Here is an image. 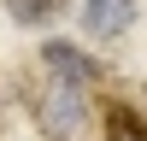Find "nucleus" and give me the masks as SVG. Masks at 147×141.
I'll return each instance as SVG.
<instances>
[{
  "label": "nucleus",
  "instance_id": "nucleus-2",
  "mask_svg": "<svg viewBox=\"0 0 147 141\" xmlns=\"http://www.w3.org/2000/svg\"><path fill=\"white\" fill-rule=\"evenodd\" d=\"M82 30L94 41H124L136 30V0H82Z\"/></svg>",
  "mask_w": 147,
  "mask_h": 141
},
{
  "label": "nucleus",
  "instance_id": "nucleus-3",
  "mask_svg": "<svg viewBox=\"0 0 147 141\" xmlns=\"http://www.w3.org/2000/svg\"><path fill=\"white\" fill-rule=\"evenodd\" d=\"M41 65L53 70L59 82H77V88H94V82L106 77V65H94L82 47H71V41H47L41 47Z\"/></svg>",
  "mask_w": 147,
  "mask_h": 141
},
{
  "label": "nucleus",
  "instance_id": "nucleus-5",
  "mask_svg": "<svg viewBox=\"0 0 147 141\" xmlns=\"http://www.w3.org/2000/svg\"><path fill=\"white\" fill-rule=\"evenodd\" d=\"M12 23H53L59 12H65V0H6Z\"/></svg>",
  "mask_w": 147,
  "mask_h": 141
},
{
  "label": "nucleus",
  "instance_id": "nucleus-1",
  "mask_svg": "<svg viewBox=\"0 0 147 141\" xmlns=\"http://www.w3.org/2000/svg\"><path fill=\"white\" fill-rule=\"evenodd\" d=\"M82 117H88V88H77V82H47L41 94H35V124H41L47 141H77Z\"/></svg>",
  "mask_w": 147,
  "mask_h": 141
},
{
  "label": "nucleus",
  "instance_id": "nucleus-4",
  "mask_svg": "<svg viewBox=\"0 0 147 141\" xmlns=\"http://www.w3.org/2000/svg\"><path fill=\"white\" fill-rule=\"evenodd\" d=\"M106 141H147V117L136 112V106H124V100H112L106 106Z\"/></svg>",
  "mask_w": 147,
  "mask_h": 141
}]
</instances>
